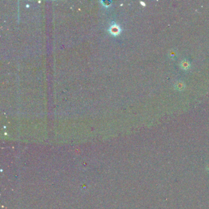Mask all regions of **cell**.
Returning <instances> with one entry per match:
<instances>
[{"mask_svg":"<svg viewBox=\"0 0 209 209\" xmlns=\"http://www.w3.org/2000/svg\"><path fill=\"white\" fill-rule=\"evenodd\" d=\"M109 31L112 34V35L117 36L120 34L121 31V29L119 26L116 24H114L110 26V27L109 28Z\"/></svg>","mask_w":209,"mask_h":209,"instance_id":"1","label":"cell"},{"mask_svg":"<svg viewBox=\"0 0 209 209\" xmlns=\"http://www.w3.org/2000/svg\"><path fill=\"white\" fill-rule=\"evenodd\" d=\"M180 66H181V68L183 69H188L190 68V64L187 60H183V61H182V63H181Z\"/></svg>","mask_w":209,"mask_h":209,"instance_id":"2","label":"cell"},{"mask_svg":"<svg viewBox=\"0 0 209 209\" xmlns=\"http://www.w3.org/2000/svg\"><path fill=\"white\" fill-rule=\"evenodd\" d=\"M176 89H178V90H183V88H184V85H183V83H182V82H178L176 83Z\"/></svg>","mask_w":209,"mask_h":209,"instance_id":"3","label":"cell"}]
</instances>
